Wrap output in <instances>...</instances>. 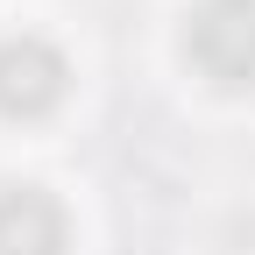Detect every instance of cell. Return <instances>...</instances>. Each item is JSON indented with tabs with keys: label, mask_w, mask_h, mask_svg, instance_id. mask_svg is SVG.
Segmentation results:
<instances>
[{
	"label": "cell",
	"mask_w": 255,
	"mask_h": 255,
	"mask_svg": "<svg viewBox=\"0 0 255 255\" xmlns=\"http://www.w3.org/2000/svg\"><path fill=\"white\" fill-rule=\"evenodd\" d=\"M71 92V64L43 36H7L0 43V114L7 121H43Z\"/></svg>",
	"instance_id": "2"
},
{
	"label": "cell",
	"mask_w": 255,
	"mask_h": 255,
	"mask_svg": "<svg viewBox=\"0 0 255 255\" xmlns=\"http://www.w3.org/2000/svg\"><path fill=\"white\" fill-rule=\"evenodd\" d=\"M71 220L43 184H7L0 191V255H64Z\"/></svg>",
	"instance_id": "3"
},
{
	"label": "cell",
	"mask_w": 255,
	"mask_h": 255,
	"mask_svg": "<svg viewBox=\"0 0 255 255\" xmlns=\"http://www.w3.org/2000/svg\"><path fill=\"white\" fill-rule=\"evenodd\" d=\"M184 57L220 92L255 85V0H199L184 21Z\"/></svg>",
	"instance_id": "1"
}]
</instances>
